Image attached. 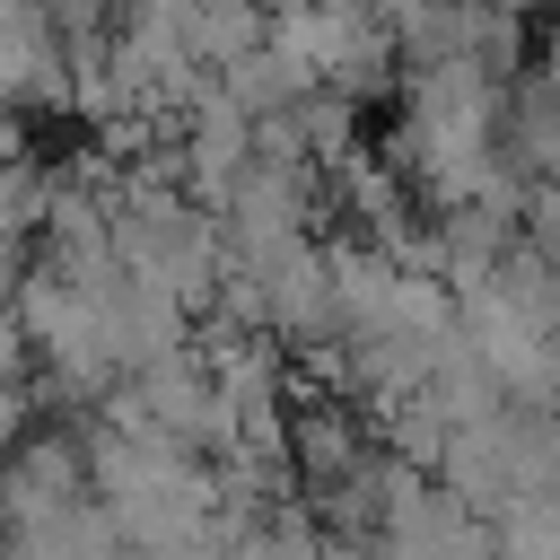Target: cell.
Wrapping results in <instances>:
<instances>
[{
	"mask_svg": "<svg viewBox=\"0 0 560 560\" xmlns=\"http://www.w3.org/2000/svg\"><path fill=\"white\" fill-rule=\"evenodd\" d=\"M210 219H219V245H228L236 262L315 236V166H298V158H262V149H254V166L219 192Z\"/></svg>",
	"mask_w": 560,
	"mask_h": 560,
	"instance_id": "1",
	"label": "cell"
},
{
	"mask_svg": "<svg viewBox=\"0 0 560 560\" xmlns=\"http://www.w3.org/2000/svg\"><path fill=\"white\" fill-rule=\"evenodd\" d=\"M131 402H140V420L166 438V446H184V455H228V438H236V420H228V402H219V385H210V368H201V350L184 341V350H158V359H140L131 376Z\"/></svg>",
	"mask_w": 560,
	"mask_h": 560,
	"instance_id": "2",
	"label": "cell"
},
{
	"mask_svg": "<svg viewBox=\"0 0 560 560\" xmlns=\"http://www.w3.org/2000/svg\"><path fill=\"white\" fill-rule=\"evenodd\" d=\"M166 131H175V140H166L175 184H184L201 210H219V192H228V184L254 166V122H245V114H236L219 88H201V96H192V105H184Z\"/></svg>",
	"mask_w": 560,
	"mask_h": 560,
	"instance_id": "3",
	"label": "cell"
},
{
	"mask_svg": "<svg viewBox=\"0 0 560 560\" xmlns=\"http://www.w3.org/2000/svg\"><path fill=\"white\" fill-rule=\"evenodd\" d=\"M236 262V254H228ZM254 271V289H262V332L271 341H324V332H341V315H332V280H324V245L315 236H298V245H280V254H254L245 262Z\"/></svg>",
	"mask_w": 560,
	"mask_h": 560,
	"instance_id": "4",
	"label": "cell"
},
{
	"mask_svg": "<svg viewBox=\"0 0 560 560\" xmlns=\"http://www.w3.org/2000/svg\"><path fill=\"white\" fill-rule=\"evenodd\" d=\"M70 499H88V446L70 429H26L0 446V525L52 516Z\"/></svg>",
	"mask_w": 560,
	"mask_h": 560,
	"instance_id": "5",
	"label": "cell"
},
{
	"mask_svg": "<svg viewBox=\"0 0 560 560\" xmlns=\"http://www.w3.org/2000/svg\"><path fill=\"white\" fill-rule=\"evenodd\" d=\"M184 341H192V306L175 289L140 280V271H114V289H105V350H114V368L131 376L140 359L184 350Z\"/></svg>",
	"mask_w": 560,
	"mask_h": 560,
	"instance_id": "6",
	"label": "cell"
},
{
	"mask_svg": "<svg viewBox=\"0 0 560 560\" xmlns=\"http://www.w3.org/2000/svg\"><path fill=\"white\" fill-rule=\"evenodd\" d=\"M368 411L350 394H289V472L298 481H332L368 455Z\"/></svg>",
	"mask_w": 560,
	"mask_h": 560,
	"instance_id": "7",
	"label": "cell"
},
{
	"mask_svg": "<svg viewBox=\"0 0 560 560\" xmlns=\"http://www.w3.org/2000/svg\"><path fill=\"white\" fill-rule=\"evenodd\" d=\"M0 560H122V534L96 499H70L52 516H26V525H0Z\"/></svg>",
	"mask_w": 560,
	"mask_h": 560,
	"instance_id": "8",
	"label": "cell"
},
{
	"mask_svg": "<svg viewBox=\"0 0 560 560\" xmlns=\"http://www.w3.org/2000/svg\"><path fill=\"white\" fill-rule=\"evenodd\" d=\"M210 88H219V96H228V105H236L245 122H271V114H289V105H298V96H306L315 79H306V70H298L289 52L254 44V52H236L228 70H210Z\"/></svg>",
	"mask_w": 560,
	"mask_h": 560,
	"instance_id": "9",
	"label": "cell"
},
{
	"mask_svg": "<svg viewBox=\"0 0 560 560\" xmlns=\"http://www.w3.org/2000/svg\"><path fill=\"white\" fill-rule=\"evenodd\" d=\"M394 271H402V262H394L385 245H368V236L324 245V280H332V315H341V332H359V324H376V315H385Z\"/></svg>",
	"mask_w": 560,
	"mask_h": 560,
	"instance_id": "10",
	"label": "cell"
},
{
	"mask_svg": "<svg viewBox=\"0 0 560 560\" xmlns=\"http://www.w3.org/2000/svg\"><path fill=\"white\" fill-rule=\"evenodd\" d=\"M262 0H192L184 9V44H192V61L201 70H228L236 52H254L262 44Z\"/></svg>",
	"mask_w": 560,
	"mask_h": 560,
	"instance_id": "11",
	"label": "cell"
},
{
	"mask_svg": "<svg viewBox=\"0 0 560 560\" xmlns=\"http://www.w3.org/2000/svg\"><path fill=\"white\" fill-rule=\"evenodd\" d=\"M44 166L35 158H9L0 166V280H18L26 271V236H35V219H44Z\"/></svg>",
	"mask_w": 560,
	"mask_h": 560,
	"instance_id": "12",
	"label": "cell"
},
{
	"mask_svg": "<svg viewBox=\"0 0 560 560\" xmlns=\"http://www.w3.org/2000/svg\"><path fill=\"white\" fill-rule=\"evenodd\" d=\"M131 560H228V534L219 525H192V534H175L158 551H131Z\"/></svg>",
	"mask_w": 560,
	"mask_h": 560,
	"instance_id": "13",
	"label": "cell"
},
{
	"mask_svg": "<svg viewBox=\"0 0 560 560\" xmlns=\"http://www.w3.org/2000/svg\"><path fill=\"white\" fill-rule=\"evenodd\" d=\"M26 420H35V394H26V376H18V368H0V446H9V438H26Z\"/></svg>",
	"mask_w": 560,
	"mask_h": 560,
	"instance_id": "14",
	"label": "cell"
},
{
	"mask_svg": "<svg viewBox=\"0 0 560 560\" xmlns=\"http://www.w3.org/2000/svg\"><path fill=\"white\" fill-rule=\"evenodd\" d=\"M262 9H280V0H262Z\"/></svg>",
	"mask_w": 560,
	"mask_h": 560,
	"instance_id": "15",
	"label": "cell"
},
{
	"mask_svg": "<svg viewBox=\"0 0 560 560\" xmlns=\"http://www.w3.org/2000/svg\"><path fill=\"white\" fill-rule=\"evenodd\" d=\"M122 560H131V551H122Z\"/></svg>",
	"mask_w": 560,
	"mask_h": 560,
	"instance_id": "16",
	"label": "cell"
}]
</instances>
